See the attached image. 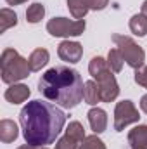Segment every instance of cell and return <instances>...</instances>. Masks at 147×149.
<instances>
[{
	"instance_id": "cell-30",
	"label": "cell",
	"mask_w": 147,
	"mask_h": 149,
	"mask_svg": "<svg viewBox=\"0 0 147 149\" xmlns=\"http://www.w3.org/2000/svg\"><path fill=\"white\" fill-rule=\"evenodd\" d=\"M38 149H49V148H47V146H45V148H38Z\"/></svg>"
},
{
	"instance_id": "cell-17",
	"label": "cell",
	"mask_w": 147,
	"mask_h": 149,
	"mask_svg": "<svg viewBox=\"0 0 147 149\" xmlns=\"http://www.w3.org/2000/svg\"><path fill=\"white\" fill-rule=\"evenodd\" d=\"M17 24V14L12 9L3 7L0 10V33H5L9 28H14Z\"/></svg>"
},
{
	"instance_id": "cell-23",
	"label": "cell",
	"mask_w": 147,
	"mask_h": 149,
	"mask_svg": "<svg viewBox=\"0 0 147 149\" xmlns=\"http://www.w3.org/2000/svg\"><path fill=\"white\" fill-rule=\"evenodd\" d=\"M78 146H80V142H76L69 135H64V137H61L55 142V148L54 149H78Z\"/></svg>"
},
{
	"instance_id": "cell-11",
	"label": "cell",
	"mask_w": 147,
	"mask_h": 149,
	"mask_svg": "<svg viewBox=\"0 0 147 149\" xmlns=\"http://www.w3.org/2000/svg\"><path fill=\"white\" fill-rule=\"evenodd\" d=\"M130 149H147V125H137L128 132Z\"/></svg>"
},
{
	"instance_id": "cell-7",
	"label": "cell",
	"mask_w": 147,
	"mask_h": 149,
	"mask_svg": "<svg viewBox=\"0 0 147 149\" xmlns=\"http://www.w3.org/2000/svg\"><path fill=\"white\" fill-rule=\"evenodd\" d=\"M95 81L99 85L102 102H112V101H116V97L119 95V85H118V81H116V78H114V74H112L111 70L106 71V73H102L101 76H97Z\"/></svg>"
},
{
	"instance_id": "cell-3",
	"label": "cell",
	"mask_w": 147,
	"mask_h": 149,
	"mask_svg": "<svg viewBox=\"0 0 147 149\" xmlns=\"http://www.w3.org/2000/svg\"><path fill=\"white\" fill-rule=\"evenodd\" d=\"M0 68H2V81L7 85L17 83L24 78H28L31 73L28 59L21 57L16 49H5L0 57Z\"/></svg>"
},
{
	"instance_id": "cell-21",
	"label": "cell",
	"mask_w": 147,
	"mask_h": 149,
	"mask_svg": "<svg viewBox=\"0 0 147 149\" xmlns=\"http://www.w3.org/2000/svg\"><path fill=\"white\" fill-rule=\"evenodd\" d=\"M66 135H69L71 139H74L76 142H83L85 141V128H83V125L80 123V121H69V125H68V128H66Z\"/></svg>"
},
{
	"instance_id": "cell-19",
	"label": "cell",
	"mask_w": 147,
	"mask_h": 149,
	"mask_svg": "<svg viewBox=\"0 0 147 149\" xmlns=\"http://www.w3.org/2000/svg\"><path fill=\"white\" fill-rule=\"evenodd\" d=\"M43 16H45V7H43V3H31L28 9H26V21L28 23H31V24H37L40 23L42 19H43Z\"/></svg>"
},
{
	"instance_id": "cell-18",
	"label": "cell",
	"mask_w": 147,
	"mask_h": 149,
	"mask_svg": "<svg viewBox=\"0 0 147 149\" xmlns=\"http://www.w3.org/2000/svg\"><path fill=\"white\" fill-rule=\"evenodd\" d=\"M109 64H107V61L104 59V57H101V56H97V57H94L92 61H90V64H88V73L92 74V78L95 80L97 76H101L102 73H106V71H109Z\"/></svg>"
},
{
	"instance_id": "cell-29",
	"label": "cell",
	"mask_w": 147,
	"mask_h": 149,
	"mask_svg": "<svg viewBox=\"0 0 147 149\" xmlns=\"http://www.w3.org/2000/svg\"><path fill=\"white\" fill-rule=\"evenodd\" d=\"M142 14H146V16H147V0L142 3Z\"/></svg>"
},
{
	"instance_id": "cell-10",
	"label": "cell",
	"mask_w": 147,
	"mask_h": 149,
	"mask_svg": "<svg viewBox=\"0 0 147 149\" xmlns=\"http://www.w3.org/2000/svg\"><path fill=\"white\" fill-rule=\"evenodd\" d=\"M88 116V123H90V128L94 130V134H102L106 132L107 128V113L101 108H92L90 111L87 113Z\"/></svg>"
},
{
	"instance_id": "cell-26",
	"label": "cell",
	"mask_w": 147,
	"mask_h": 149,
	"mask_svg": "<svg viewBox=\"0 0 147 149\" xmlns=\"http://www.w3.org/2000/svg\"><path fill=\"white\" fill-rule=\"evenodd\" d=\"M140 109L147 114V94L146 95H142V99H140Z\"/></svg>"
},
{
	"instance_id": "cell-2",
	"label": "cell",
	"mask_w": 147,
	"mask_h": 149,
	"mask_svg": "<svg viewBox=\"0 0 147 149\" xmlns=\"http://www.w3.org/2000/svg\"><path fill=\"white\" fill-rule=\"evenodd\" d=\"M83 90L85 83L80 73L68 66L50 68L38 80V92L64 109H73L81 102Z\"/></svg>"
},
{
	"instance_id": "cell-28",
	"label": "cell",
	"mask_w": 147,
	"mask_h": 149,
	"mask_svg": "<svg viewBox=\"0 0 147 149\" xmlns=\"http://www.w3.org/2000/svg\"><path fill=\"white\" fill-rule=\"evenodd\" d=\"M17 149H37L35 148V146H31V144H28V142H26V144H23V146H19V148Z\"/></svg>"
},
{
	"instance_id": "cell-5",
	"label": "cell",
	"mask_w": 147,
	"mask_h": 149,
	"mask_svg": "<svg viewBox=\"0 0 147 149\" xmlns=\"http://www.w3.org/2000/svg\"><path fill=\"white\" fill-rule=\"evenodd\" d=\"M87 28L85 19H68V17H52L47 23V31L52 37L57 38H69L83 35Z\"/></svg>"
},
{
	"instance_id": "cell-9",
	"label": "cell",
	"mask_w": 147,
	"mask_h": 149,
	"mask_svg": "<svg viewBox=\"0 0 147 149\" xmlns=\"http://www.w3.org/2000/svg\"><path fill=\"white\" fill-rule=\"evenodd\" d=\"M30 95H31L30 87H28V85H23V83H12V85L5 90V94H3L5 101L10 102V104H21V102L28 101Z\"/></svg>"
},
{
	"instance_id": "cell-24",
	"label": "cell",
	"mask_w": 147,
	"mask_h": 149,
	"mask_svg": "<svg viewBox=\"0 0 147 149\" xmlns=\"http://www.w3.org/2000/svg\"><path fill=\"white\" fill-rule=\"evenodd\" d=\"M135 83L147 88V66H142V68L135 70Z\"/></svg>"
},
{
	"instance_id": "cell-25",
	"label": "cell",
	"mask_w": 147,
	"mask_h": 149,
	"mask_svg": "<svg viewBox=\"0 0 147 149\" xmlns=\"http://www.w3.org/2000/svg\"><path fill=\"white\" fill-rule=\"evenodd\" d=\"M109 5V0H92L90 10H104Z\"/></svg>"
},
{
	"instance_id": "cell-20",
	"label": "cell",
	"mask_w": 147,
	"mask_h": 149,
	"mask_svg": "<svg viewBox=\"0 0 147 149\" xmlns=\"http://www.w3.org/2000/svg\"><path fill=\"white\" fill-rule=\"evenodd\" d=\"M123 63H125V59H123L119 49H118V47H116V49H111L109 54H107V64H109L111 71H112V73H119V71L123 70Z\"/></svg>"
},
{
	"instance_id": "cell-6",
	"label": "cell",
	"mask_w": 147,
	"mask_h": 149,
	"mask_svg": "<svg viewBox=\"0 0 147 149\" xmlns=\"http://www.w3.org/2000/svg\"><path fill=\"white\" fill-rule=\"evenodd\" d=\"M139 120H140V113L132 101L126 99L116 104L114 108V130L116 132H123L128 125L139 123Z\"/></svg>"
},
{
	"instance_id": "cell-13",
	"label": "cell",
	"mask_w": 147,
	"mask_h": 149,
	"mask_svg": "<svg viewBox=\"0 0 147 149\" xmlns=\"http://www.w3.org/2000/svg\"><path fill=\"white\" fill-rule=\"evenodd\" d=\"M49 59H50V54H49L47 49H42V47L40 49H35L30 54V57H28V63H30L31 71H40L43 66H47Z\"/></svg>"
},
{
	"instance_id": "cell-15",
	"label": "cell",
	"mask_w": 147,
	"mask_h": 149,
	"mask_svg": "<svg viewBox=\"0 0 147 149\" xmlns=\"http://www.w3.org/2000/svg\"><path fill=\"white\" fill-rule=\"evenodd\" d=\"M128 26H130V31H132L133 35H137V37H146L147 35V16L142 14V12L133 14V16L130 17Z\"/></svg>"
},
{
	"instance_id": "cell-1",
	"label": "cell",
	"mask_w": 147,
	"mask_h": 149,
	"mask_svg": "<svg viewBox=\"0 0 147 149\" xmlns=\"http://www.w3.org/2000/svg\"><path fill=\"white\" fill-rule=\"evenodd\" d=\"M23 137L35 148H45L59 137L64 128L66 114L55 104L35 99L30 101L19 113Z\"/></svg>"
},
{
	"instance_id": "cell-12",
	"label": "cell",
	"mask_w": 147,
	"mask_h": 149,
	"mask_svg": "<svg viewBox=\"0 0 147 149\" xmlns=\"http://www.w3.org/2000/svg\"><path fill=\"white\" fill-rule=\"evenodd\" d=\"M19 128L12 120H2L0 121V141L5 144H10L17 139Z\"/></svg>"
},
{
	"instance_id": "cell-4",
	"label": "cell",
	"mask_w": 147,
	"mask_h": 149,
	"mask_svg": "<svg viewBox=\"0 0 147 149\" xmlns=\"http://www.w3.org/2000/svg\"><path fill=\"white\" fill-rule=\"evenodd\" d=\"M112 42L116 43V47L119 49L125 63L133 68V70H139L144 66V61H146V52L144 49L133 40L132 37H126V35H112Z\"/></svg>"
},
{
	"instance_id": "cell-14",
	"label": "cell",
	"mask_w": 147,
	"mask_h": 149,
	"mask_svg": "<svg viewBox=\"0 0 147 149\" xmlns=\"http://www.w3.org/2000/svg\"><path fill=\"white\" fill-rule=\"evenodd\" d=\"M83 101L90 106H97V102H101V90L95 80H88L85 81V90H83Z\"/></svg>"
},
{
	"instance_id": "cell-16",
	"label": "cell",
	"mask_w": 147,
	"mask_h": 149,
	"mask_svg": "<svg viewBox=\"0 0 147 149\" xmlns=\"http://www.w3.org/2000/svg\"><path fill=\"white\" fill-rule=\"evenodd\" d=\"M92 0H68V9L74 19H83L90 10Z\"/></svg>"
},
{
	"instance_id": "cell-27",
	"label": "cell",
	"mask_w": 147,
	"mask_h": 149,
	"mask_svg": "<svg viewBox=\"0 0 147 149\" xmlns=\"http://www.w3.org/2000/svg\"><path fill=\"white\" fill-rule=\"evenodd\" d=\"M9 5H19V3H24V2H28V0H5Z\"/></svg>"
},
{
	"instance_id": "cell-8",
	"label": "cell",
	"mask_w": 147,
	"mask_h": 149,
	"mask_svg": "<svg viewBox=\"0 0 147 149\" xmlns=\"http://www.w3.org/2000/svg\"><path fill=\"white\" fill-rule=\"evenodd\" d=\"M57 56H59L62 61L69 63V64H76V63H80V59H81V56H83V47H81V43H78V42L64 40V42H61L59 47H57Z\"/></svg>"
},
{
	"instance_id": "cell-22",
	"label": "cell",
	"mask_w": 147,
	"mask_h": 149,
	"mask_svg": "<svg viewBox=\"0 0 147 149\" xmlns=\"http://www.w3.org/2000/svg\"><path fill=\"white\" fill-rule=\"evenodd\" d=\"M78 149H106V144L97 137V134L85 137V141L78 146Z\"/></svg>"
}]
</instances>
